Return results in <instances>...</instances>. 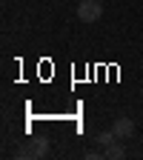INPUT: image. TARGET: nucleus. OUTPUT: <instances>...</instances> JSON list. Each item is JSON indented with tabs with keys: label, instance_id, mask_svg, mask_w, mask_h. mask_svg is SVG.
<instances>
[{
	"label": "nucleus",
	"instance_id": "obj_3",
	"mask_svg": "<svg viewBox=\"0 0 143 160\" xmlns=\"http://www.w3.org/2000/svg\"><path fill=\"white\" fill-rule=\"evenodd\" d=\"M112 132H115L117 140L132 137V134H135V120H132V117H117L115 123H112Z\"/></svg>",
	"mask_w": 143,
	"mask_h": 160
},
{
	"label": "nucleus",
	"instance_id": "obj_5",
	"mask_svg": "<svg viewBox=\"0 0 143 160\" xmlns=\"http://www.w3.org/2000/svg\"><path fill=\"white\" fill-rule=\"evenodd\" d=\"M92 140H94V143H97L100 149H106L109 143H115V140H117V137H115V132H100V134H94Z\"/></svg>",
	"mask_w": 143,
	"mask_h": 160
},
{
	"label": "nucleus",
	"instance_id": "obj_1",
	"mask_svg": "<svg viewBox=\"0 0 143 160\" xmlns=\"http://www.w3.org/2000/svg\"><path fill=\"white\" fill-rule=\"evenodd\" d=\"M46 154H49V140L46 137H32L14 152V157H20V160H40Z\"/></svg>",
	"mask_w": 143,
	"mask_h": 160
},
{
	"label": "nucleus",
	"instance_id": "obj_6",
	"mask_svg": "<svg viewBox=\"0 0 143 160\" xmlns=\"http://www.w3.org/2000/svg\"><path fill=\"white\" fill-rule=\"evenodd\" d=\"M86 160H106L103 152H86Z\"/></svg>",
	"mask_w": 143,
	"mask_h": 160
},
{
	"label": "nucleus",
	"instance_id": "obj_2",
	"mask_svg": "<svg viewBox=\"0 0 143 160\" xmlns=\"http://www.w3.org/2000/svg\"><path fill=\"white\" fill-rule=\"evenodd\" d=\"M103 17V3L100 0H80L77 3V20L80 23H97Z\"/></svg>",
	"mask_w": 143,
	"mask_h": 160
},
{
	"label": "nucleus",
	"instance_id": "obj_4",
	"mask_svg": "<svg viewBox=\"0 0 143 160\" xmlns=\"http://www.w3.org/2000/svg\"><path fill=\"white\" fill-rule=\"evenodd\" d=\"M103 154H106V160H120V157H126V146L120 140H115V143H109L103 149Z\"/></svg>",
	"mask_w": 143,
	"mask_h": 160
}]
</instances>
